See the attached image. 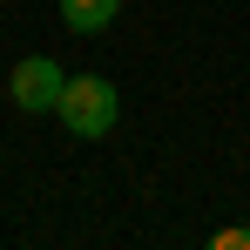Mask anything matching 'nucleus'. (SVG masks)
I'll return each instance as SVG.
<instances>
[{
	"label": "nucleus",
	"instance_id": "f257e3e1",
	"mask_svg": "<svg viewBox=\"0 0 250 250\" xmlns=\"http://www.w3.org/2000/svg\"><path fill=\"white\" fill-rule=\"evenodd\" d=\"M54 115L75 128V135H108L115 115H122V95H115V82H102V75H75V82L61 88Z\"/></svg>",
	"mask_w": 250,
	"mask_h": 250
},
{
	"label": "nucleus",
	"instance_id": "f03ea898",
	"mask_svg": "<svg viewBox=\"0 0 250 250\" xmlns=\"http://www.w3.org/2000/svg\"><path fill=\"white\" fill-rule=\"evenodd\" d=\"M7 88H14V102H21L27 115H47V108L61 102V88H68V75H61V68H54L47 54H27V61L14 68V82H7Z\"/></svg>",
	"mask_w": 250,
	"mask_h": 250
},
{
	"label": "nucleus",
	"instance_id": "7ed1b4c3",
	"mask_svg": "<svg viewBox=\"0 0 250 250\" xmlns=\"http://www.w3.org/2000/svg\"><path fill=\"white\" fill-rule=\"evenodd\" d=\"M115 7H122V0H61V21H68L75 34H95V27L115 21Z\"/></svg>",
	"mask_w": 250,
	"mask_h": 250
}]
</instances>
